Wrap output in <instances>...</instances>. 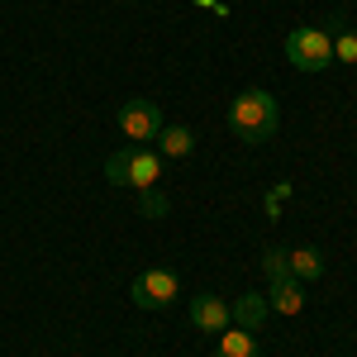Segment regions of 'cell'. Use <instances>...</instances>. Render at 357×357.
Returning a JSON list of instances; mask_svg holds the SVG:
<instances>
[{"label":"cell","mask_w":357,"mask_h":357,"mask_svg":"<svg viewBox=\"0 0 357 357\" xmlns=\"http://www.w3.org/2000/svg\"><path fill=\"white\" fill-rule=\"evenodd\" d=\"M105 176H110L114 186H129V148H119L105 158Z\"/></svg>","instance_id":"cell-13"},{"label":"cell","mask_w":357,"mask_h":357,"mask_svg":"<svg viewBox=\"0 0 357 357\" xmlns=\"http://www.w3.org/2000/svg\"><path fill=\"white\" fill-rule=\"evenodd\" d=\"M158 181H162V153L158 148H129V186L153 191Z\"/></svg>","instance_id":"cell-5"},{"label":"cell","mask_w":357,"mask_h":357,"mask_svg":"<svg viewBox=\"0 0 357 357\" xmlns=\"http://www.w3.org/2000/svg\"><path fill=\"white\" fill-rule=\"evenodd\" d=\"M215 357H257V343H252V333L238 329V324H229L220 333V353Z\"/></svg>","instance_id":"cell-11"},{"label":"cell","mask_w":357,"mask_h":357,"mask_svg":"<svg viewBox=\"0 0 357 357\" xmlns=\"http://www.w3.org/2000/svg\"><path fill=\"white\" fill-rule=\"evenodd\" d=\"M276 124H281V114H276L272 91L252 86L243 96H234V105H229V129L243 138V143H267V138L276 134Z\"/></svg>","instance_id":"cell-1"},{"label":"cell","mask_w":357,"mask_h":357,"mask_svg":"<svg viewBox=\"0 0 357 357\" xmlns=\"http://www.w3.org/2000/svg\"><path fill=\"white\" fill-rule=\"evenodd\" d=\"M191 324L200 333H224L229 324H234V314H229V305H224L220 296L205 291V296H195V301H191Z\"/></svg>","instance_id":"cell-6"},{"label":"cell","mask_w":357,"mask_h":357,"mask_svg":"<svg viewBox=\"0 0 357 357\" xmlns=\"http://www.w3.org/2000/svg\"><path fill=\"white\" fill-rule=\"evenodd\" d=\"M262 272H267V281L291 276V267H286V252H281V248H267V252H262Z\"/></svg>","instance_id":"cell-15"},{"label":"cell","mask_w":357,"mask_h":357,"mask_svg":"<svg viewBox=\"0 0 357 357\" xmlns=\"http://www.w3.org/2000/svg\"><path fill=\"white\" fill-rule=\"evenodd\" d=\"M229 314H234V324L248 333L262 329V319H267V296H238V301L229 305Z\"/></svg>","instance_id":"cell-8"},{"label":"cell","mask_w":357,"mask_h":357,"mask_svg":"<svg viewBox=\"0 0 357 357\" xmlns=\"http://www.w3.org/2000/svg\"><path fill=\"white\" fill-rule=\"evenodd\" d=\"M129 296H134L138 310H167V305L181 296V281H176V272H167V267H148L143 276H134Z\"/></svg>","instance_id":"cell-4"},{"label":"cell","mask_w":357,"mask_h":357,"mask_svg":"<svg viewBox=\"0 0 357 357\" xmlns=\"http://www.w3.org/2000/svg\"><path fill=\"white\" fill-rule=\"evenodd\" d=\"M153 143H158L162 158H191V153H195V134H191V129H181V124H162V134L153 138Z\"/></svg>","instance_id":"cell-9"},{"label":"cell","mask_w":357,"mask_h":357,"mask_svg":"<svg viewBox=\"0 0 357 357\" xmlns=\"http://www.w3.org/2000/svg\"><path fill=\"white\" fill-rule=\"evenodd\" d=\"M138 210H143L148 220H162V215L172 210V205H167V195L158 191V186H153V191H138Z\"/></svg>","instance_id":"cell-12"},{"label":"cell","mask_w":357,"mask_h":357,"mask_svg":"<svg viewBox=\"0 0 357 357\" xmlns=\"http://www.w3.org/2000/svg\"><path fill=\"white\" fill-rule=\"evenodd\" d=\"M286 57L301 72H324L333 62V38L324 29H291L286 33Z\"/></svg>","instance_id":"cell-2"},{"label":"cell","mask_w":357,"mask_h":357,"mask_svg":"<svg viewBox=\"0 0 357 357\" xmlns=\"http://www.w3.org/2000/svg\"><path fill=\"white\" fill-rule=\"evenodd\" d=\"M286 267L296 281H314V276H324V252L319 248H296V252H286Z\"/></svg>","instance_id":"cell-10"},{"label":"cell","mask_w":357,"mask_h":357,"mask_svg":"<svg viewBox=\"0 0 357 357\" xmlns=\"http://www.w3.org/2000/svg\"><path fill=\"white\" fill-rule=\"evenodd\" d=\"M267 305H272L276 314H301V310H305V281H296V276H281V281H272Z\"/></svg>","instance_id":"cell-7"},{"label":"cell","mask_w":357,"mask_h":357,"mask_svg":"<svg viewBox=\"0 0 357 357\" xmlns=\"http://www.w3.org/2000/svg\"><path fill=\"white\" fill-rule=\"evenodd\" d=\"M333 57H338L343 67H357V33L353 29H343V33L333 38Z\"/></svg>","instance_id":"cell-14"},{"label":"cell","mask_w":357,"mask_h":357,"mask_svg":"<svg viewBox=\"0 0 357 357\" xmlns=\"http://www.w3.org/2000/svg\"><path fill=\"white\" fill-rule=\"evenodd\" d=\"M162 105H153L148 96H134L124 110H119V134L129 138L134 148H143V143H153V138L162 134Z\"/></svg>","instance_id":"cell-3"}]
</instances>
